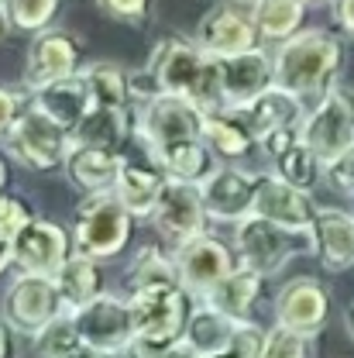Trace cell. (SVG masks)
Masks as SVG:
<instances>
[{
  "label": "cell",
  "mask_w": 354,
  "mask_h": 358,
  "mask_svg": "<svg viewBox=\"0 0 354 358\" xmlns=\"http://www.w3.org/2000/svg\"><path fill=\"white\" fill-rule=\"evenodd\" d=\"M330 320V289L316 275H293L275 293V324L316 338Z\"/></svg>",
  "instance_id": "obj_16"
},
{
  "label": "cell",
  "mask_w": 354,
  "mask_h": 358,
  "mask_svg": "<svg viewBox=\"0 0 354 358\" xmlns=\"http://www.w3.org/2000/svg\"><path fill=\"white\" fill-rule=\"evenodd\" d=\"M55 286H59V296H62V310L76 313L107 293V272L96 259H89L83 252H73V259L59 268Z\"/></svg>",
  "instance_id": "obj_25"
},
{
  "label": "cell",
  "mask_w": 354,
  "mask_h": 358,
  "mask_svg": "<svg viewBox=\"0 0 354 358\" xmlns=\"http://www.w3.org/2000/svg\"><path fill=\"white\" fill-rule=\"evenodd\" d=\"M10 245H14V268L28 275H59V268L76 252L73 231L48 217H35Z\"/></svg>",
  "instance_id": "obj_14"
},
{
  "label": "cell",
  "mask_w": 354,
  "mask_h": 358,
  "mask_svg": "<svg viewBox=\"0 0 354 358\" xmlns=\"http://www.w3.org/2000/svg\"><path fill=\"white\" fill-rule=\"evenodd\" d=\"M35 345H38V355H45V358H69L73 355V352L83 345L73 313H59L42 334L35 338Z\"/></svg>",
  "instance_id": "obj_36"
},
{
  "label": "cell",
  "mask_w": 354,
  "mask_h": 358,
  "mask_svg": "<svg viewBox=\"0 0 354 358\" xmlns=\"http://www.w3.org/2000/svg\"><path fill=\"white\" fill-rule=\"evenodd\" d=\"M172 266H176L179 286L193 293L196 300H207L241 262H237L234 245H227L214 234H203V238H193L172 248Z\"/></svg>",
  "instance_id": "obj_10"
},
{
  "label": "cell",
  "mask_w": 354,
  "mask_h": 358,
  "mask_svg": "<svg viewBox=\"0 0 354 358\" xmlns=\"http://www.w3.org/2000/svg\"><path fill=\"white\" fill-rule=\"evenodd\" d=\"M152 227L158 234V241L165 248H179L193 238H203L210 234V214H207V203H203V193L196 182H179L169 179L155 210H152Z\"/></svg>",
  "instance_id": "obj_9"
},
{
  "label": "cell",
  "mask_w": 354,
  "mask_h": 358,
  "mask_svg": "<svg viewBox=\"0 0 354 358\" xmlns=\"http://www.w3.org/2000/svg\"><path fill=\"white\" fill-rule=\"evenodd\" d=\"M131 90L134 100L152 96V93H169V96H182L196 103L203 114L223 110L217 59L207 55L196 45V38H182V35H165L155 42L145 76L141 80L131 76Z\"/></svg>",
  "instance_id": "obj_1"
},
{
  "label": "cell",
  "mask_w": 354,
  "mask_h": 358,
  "mask_svg": "<svg viewBox=\"0 0 354 358\" xmlns=\"http://www.w3.org/2000/svg\"><path fill=\"white\" fill-rule=\"evenodd\" d=\"M134 138L141 141V152H155L186 138H203V110L169 93L141 96L134 100Z\"/></svg>",
  "instance_id": "obj_7"
},
{
  "label": "cell",
  "mask_w": 354,
  "mask_h": 358,
  "mask_svg": "<svg viewBox=\"0 0 354 358\" xmlns=\"http://www.w3.org/2000/svg\"><path fill=\"white\" fill-rule=\"evenodd\" d=\"M165 282H179L176 266H172V252H165L162 241H148L134 252L131 266H128V289H141V286H165Z\"/></svg>",
  "instance_id": "obj_33"
},
{
  "label": "cell",
  "mask_w": 354,
  "mask_h": 358,
  "mask_svg": "<svg viewBox=\"0 0 354 358\" xmlns=\"http://www.w3.org/2000/svg\"><path fill=\"white\" fill-rule=\"evenodd\" d=\"M344 327H348V334H351V341H354V300L348 303V310H344Z\"/></svg>",
  "instance_id": "obj_49"
},
{
  "label": "cell",
  "mask_w": 354,
  "mask_h": 358,
  "mask_svg": "<svg viewBox=\"0 0 354 358\" xmlns=\"http://www.w3.org/2000/svg\"><path fill=\"white\" fill-rule=\"evenodd\" d=\"M251 21L262 35V45H282L307 24V0H251Z\"/></svg>",
  "instance_id": "obj_29"
},
{
  "label": "cell",
  "mask_w": 354,
  "mask_h": 358,
  "mask_svg": "<svg viewBox=\"0 0 354 358\" xmlns=\"http://www.w3.org/2000/svg\"><path fill=\"white\" fill-rule=\"evenodd\" d=\"M17 355V331L0 317V358H14Z\"/></svg>",
  "instance_id": "obj_45"
},
{
  "label": "cell",
  "mask_w": 354,
  "mask_h": 358,
  "mask_svg": "<svg viewBox=\"0 0 354 358\" xmlns=\"http://www.w3.org/2000/svg\"><path fill=\"white\" fill-rule=\"evenodd\" d=\"M203 141L217 155V162H237L258 145L255 134L248 131V124L241 121V114H234V110L203 114Z\"/></svg>",
  "instance_id": "obj_30"
},
{
  "label": "cell",
  "mask_w": 354,
  "mask_h": 358,
  "mask_svg": "<svg viewBox=\"0 0 354 358\" xmlns=\"http://www.w3.org/2000/svg\"><path fill=\"white\" fill-rule=\"evenodd\" d=\"M35 217L38 214H35V207L24 196H17V193H3L0 196V238L3 241H14Z\"/></svg>",
  "instance_id": "obj_38"
},
{
  "label": "cell",
  "mask_w": 354,
  "mask_h": 358,
  "mask_svg": "<svg viewBox=\"0 0 354 358\" xmlns=\"http://www.w3.org/2000/svg\"><path fill=\"white\" fill-rule=\"evenodd\" d=\"M134 217L114 193H93L83 196L73 210V245L96 262L117 259L134 238Z\"/></svg>",
  "instance_id": "obj_4"
},
{
  "label": "cell",
  "mask_w": 354,
  "mask_h": 358,
  "mask_svg": "<svg viewBox=\"0 0 354 358\" xmlns=\"http://www.w3.org/2000/svg\"><path fill=\"white\" fill-rule=\"evenodd\" d=\"M121 152H107V148H89V145H69V155L62 162V173L73 182V189L80 196L93 193H114V182L121 173Z\"/></svg>",
  "instance_id": "obj_23"
},
{
  "label": "cell",
  "mask_w": 354,
  "mask_h": 358,
  "mask_svg": "<svg viewBox=\"0 0 354 358\" xmlns=\"http://www.w3.org/2000/svg\"><path fill=\"white\" fill-rule=\"evenodd\" d=\"M7 268H14V245L0 238V275H3Z\"/></svg>",
  "instance_id": "obj_46"
},
{
  "label": "cell",
  "mask_w": 354,
  "mask_h": 358,
  "mask_svg": "<svg viewBox=\"0 0 354 358\" xmlns=\"http://www.w3.org/2000/svg\"><path fill=\"white\" fill-rule=\"evenodd\" d=\"M69 145H73V131L31 103L24 117L14 124V131L3 138V155L35 176H48L62 169Z\"/></svg>",
  "instance_id": "obj_6"
},
{
  "label": "cell",
  "mask_w": 354,
  "mask_h": 358,
  "mask_svg": "<svg viewBox=\"0 0 354 358\" xmlns=\"http://www.w3.org/2000/svg\"><path fill=\"white\" fill-rule=\"evenodd\" d=\"M59 3L62 0H3V10H7L10 28L38 35V31H48L52 21L59 17Z\"/></svg>",
  "instance_id": "obj_35"
},
{
  "label": "cell",
  "mask_w": 354,
  "mask_h": 358,
  "mask_svg": "<svg viewBox=\"0 0 354 358\" xmlns=\"http://www.w3.org/2000/svg\"><path fill=\"white\" fill-rule=\"evenodd\" d=\"M35 358H45V355H35Z\"/></svg>",
  "instance_id": "obj_54"
},
{
  "label": "cell",
  "mask_w": 354,
  "mask_h": 358,
  "mask_svg": "<svg viewBox=\"0 0 354 358\" xmlns=\"http://www.w3.org/2000/svg\"><path fill=\"white\" fill-rule=\"evenodd\" d=\"M258 179H262V173L241 169L234 162H221L210 176L200 182V193H203L210 221L237 224L244 217H251L255 214V196H258Z\"/></svg>",
  "instance_id": "obj_15"
},
{
  "label": "cell",
  "mask_w": 354,
  "mask_h": 358,
  "mask_svg": "<svg viewBox=\"0 0 354 358\" xmlns=\"http://www.w3.org/2000/svg\"><path fill=\"white\" fill-rule=\"evenodd\" d=\"M275 173L286 179V182H293V186H300V189H310L323 179V162L313 155V148H307L303 145V138L275 162Z\"/></svg>",
  "instance_id": "obj_34"
},
{
  "label": "cell",
  "mask_w": 354,
  "mask_h": 358,
  "mask_svg": "<svg viewBox=\"0 0 354 358\" xmlns=\"http://www.w3.org/2000/svg\"><path fill=\"white\" fill-rule=\"evenodd\" d=\"M80 69H83L80 35H73L66 28L38 31L28 45V55H24V90L35 93V90L48 87V83L80 76Z\"/></svg>",
  "instance_id": "obj_11"
},
{
  "label": "cell",
  "mask_w": 354,
  "mask_h": 358,
  "mask_svg": "<svg viewBox=\"0 0 354 358\" xmlns=\"http://www.w3.org/2000/svg\"><path fill=\"white\" fill-rule=\"evenodd\" d=\"M83 83L89 90V100L96 107H117V110H128L134 107V90H131V73L110 59H96L87 62L80 69Z\"/></svg>",
  "instance_id": "obj_32"
},
{
  "label": "cell",
  "mask_w": 354,
  "mask_h": 358,
  "mask_svg": "<svg viewBox=\"0 0 354 358\" xmlns=\"http://www.w3.org/2000/svg\"><path fill=\"white\" fill-rule=\"evenodd\" d=\"M275 87L296 93L307 107H316L344 69V42L327 28H303L289 42L272 48Z\"/></svg>",
  "instance_id": "obj_2"
},
{
  "label": "cell",
  "mask_w": 354,
  "mask_h": 358,
  "mask_svg": "<svg viewBox=\"0 0 354 358\" xmlns=\"http://www.w3.org/2000/svg\"><path fill=\"white\" fill-rule=\"evenodd\" d=\"M307 103L282 87H268L265 93H258L248 107L234 110L241 114V121L248 124V131L255 134V141H262L265 134L279 131V128H303L307 121Z\"/></svg>",
  "instance_id": "obj_22"
},
{
  "label": "cell",
  "mask_w": 354,
  "mask_h": 358,
  "mask_svg": "<svg viewBox=\"0 0 354 358\" xmlns=\"http://www.w3.org/2000/svg\"><path fill=\"white\" fill-rule=\"evenodd\" d=\"M10 193V159L0 152V196Z\"/></svg>",
  "instance_id": "obj_47"
},
{
  "label": "cell",
  "mask_w": 354,
  "mask_h": 358,
  "mask_svg": "<svg viewBox=\"0 0 354 358\" xmlns=\"http://www.w3.org/2000/svg\"><path fill=\"white\" fill-rule=\"evenodd\" d=\"M31 103L45 110L48 117H55L62 128H76L83 121V114L89 110V90L83 83V76H69V80H59V83H48V87L35 90L31 93Z\"/></svg>",
  "instance_id": "obj_31"
},
{
  "label": "cell",
  "mask_w": 354,
  "mask_h": 358,
  "mask_svg": "<svg viewBox=\"0 0 354 358\" xmlns=\"http://www.w3.org/2000/svg\"><path fill=\"white\" fill-rule=\"evenodd\" d=\"M310 245L327 272L354 268V214L341 207H320L310 227Z\"/></svg>",
  "instance_id": "obj_21"
},
{
  "label": "cell",
  "mask_w": 354,
  "mask_h": 358,
  "mask_svg": "<svg viewBox=\"0 0 354 358\" xmlns=\"http://www.w3.org/2000/svg\"><path fill=\"white\" fill-rule=\"evenodd\" d=\"M265 338H268V327L255 324V320H237L227 355L230 358H262V352H265Z\"/></svg>",
  "instance_id": "obj_40"
},
{
  "label": "cell",
  "mask_w": 354,
  "mask_h": 358,
  "mask_svg": "<svg viewBox=\"0 0 354 358\" xmlns=\"http://www.w3.org/2000/svg\"><path fill=\"white\" fill-rule=\"evenodd\" d=\"M316 200H313L310 189H300L293 182L279 176L275 169L262 173L258 179V196H255V214L268 217V221L282 224V227H293V231H310L316 221Z\"/></svg>",
  "instance_id": "obj_19"
},
{
  "label": "cell",
  "mask_w": 354,
  "mask_h": 358,
  "mask_svg": "<svg viewBox=\"0 0 354 358\" xmlns=\"http://www.w3.org/2000/svg\"><path fill=\"white\" fill-rule=\"evenodd\" d=\"M262 358H313V338L296 334V331H289L282 324H272Z\"/></svg>",
  "instance_id": "obj_37"
},
{
  "label": "cell",
  "mask_w": 354,
  "mask_h": 358,
  "mask_svg": "<svg viewBox=\"0 0 354 358\" xmlns=\"http://www.w3.org/2000/svg\"><path fill=\"white\" fill-rule=\"evenodd\" d=\"M307 3H323V0H307Z\"/></svg>",
  "instance_id": "obj_52"
},
{
  "label": "cell",
  "mask_w": 354,
  "mask_h": 358,
  "mask_svg": "<svg viewBox=\"0 0 354 358\" xmlns=\"http://www.w3.org/2000/svg\"><path fill=\"white\" fill-rule=\"evenodd\" d=\"M265 282H268V275H262V272H255V268H248V266H237L207 296V303L217 307L221 313H227L230 320H251L255 307L265 296Z\"/></svg>",
  "instance_id": "obj_27"
},
{
  "label": "cell",
  "mask_w": 354,
  "mask_h": 358,
  "mask_svg": "<svg viewBox=\"0 0 354 358\" xmlns=\"http://www.w3.org/2000/svg\"><path fill=\"white\" fill-rule=\"evenodd\" d=\"M234 327H237V320H230L227 313L210 307L207 300H196V307L189 313V324H186V334H182V345L189 352H196L200 358L227 355Z\"/></svg>",
  "instance_id": "obj_26"
},
{
  "label": "cell",
  "mask_w": 354,
  "mask_h": 358,
  "mask_svg": "<svg viewBox=\"0 0 354 358\" xmlns=\"http://www.w3.org/2000/svg\"><path fill=\"white\" fill-rule=\"evenodd\" d=\"M217 59V55H214ZM221 69V96L223 110H241L248 107L258 93L275 87V69H272V52L265 45L251 48V52H237V55H223L217 59Z\"/></svg>",
  "instance_id": "obj_18"
},
{
  "label": "cell",
  "mask_w": 354,
  "mask_h": 358,
  "mask_svg": "<svg viewBox=\"0 0 354 358\" xmlns=\"http://www.w3.org/2000/svg\"><path fill=\"white\" fill-rule=\"evenodd\" d=\"M323 182L344 200H354V145L334 155L330 162H323Z\"/></svg>",
  "instance_id": "obj_41"
},
{
  "label": "cell",
  "mask_w": 354,
  "mask_h": 358,
  "mask_svg": "<svg viewBox=\"0 0 354 358\" xmlns=\"http://www.w3.org/2000/svg\"><path fill=\"white\" fill-rule=\"evenodd\" d=\"M234 252L237 262L262 275H275L289 266L296 255H313L310 231H293L268 217H244L234 224Z\"/></svg>",
  "instance_id": "obj_5"
},
{
  "label": "cell",
  "mask_w": 354,
  "mask_h": 358,
  "mask_svg": "<svg viewBox=\"0 0 354 358\" xmlns=\"http://www.w3.org/2000/svg\"><path fill=\"white\" fill-rule=\"evenodd\" d=\"M69 358H117V355H107V352H100V348H89V345H80L76 352Z\"/></svg>",
  "instance_id": "obj_48"
},
{
  "label": "cell",
  "mask_w": 354,
  "mask_h": 358,
  "mask_svg": "<svg viewBox=\"0 0 354 358\" xmlns=\"http://www.w3.org/2000/svg\"><path fill=\"white\" fill-rule=\"evenodd\" d=\"M217 358H230V355H217Z\"/></svg>",
  "instance_id": "obj_53"
},
{
  "label": "cell",
  "mask_w": 354,
  "mask_h": 358,
  "mask_svg": "<svg viewBox=\"0 0 354 358\" xmlns=\"http://www.w3.org/2000/svg\"><path fill=\"white\" fill-rule=\"evenodd\" d=\"M28 107H31V90L3 87V83H0V141L14 131V124L24 117Z\"/></svg>",
  "instance_id": "obj_42"
},
{
  "label": "cell",
  "mask_w": 354,
  "mask_h": 358,
  "mask_svg": "<svg viewBox=\"0 0 354 358\" xmlns=\"http://www.w3.org/2000/svg\"><path fill=\"white\" fill-rule=\"evenodd\" d=\"M334 3V21H337V28L354 38V0H330Z\"/></svg>",
  "instance_id": "obj_44"
},
{
  "label": "cell",
  "mask_w": 354,
  "mask_h": 358,
  "mask_svg": "<svg viewBox=\"0 0 354 358\" xmlns=\"http://www.w3.org/2000/svg\"><path fill=\"white\" fill-rule=\"evenodd\" d=\"M196 45L207 52V55H237V52H251L262 45V35L251 21V10L241 7V3H214L203 21L196 24Z\"/></svg>",
  "instance_id": "obj_17"
},
{
  "label": "cell",
  "mask_w": 354,
  "mask_h": 358,
  "mask_svg": "<svg viewBox=\"0 0 354 358\" xmlns=\"http://www.w3.org/2000/svg\"><path fill=\"white\" fill-rule=\"evenodd\" d=\"M152 7L155 0H96V10L103 17H110L114 24H131V28H145L152 21Z\"/></svg>",
  "instance_id": "obj_39"
},
{
  "label": "cell",
  "mask_w": 354,
  "mask_h": 358,
  "mask_svg": "<svg viewBox=\"0 0 354 358\" xmlns=\"http://www.w3.org/2000/svg\"><path fill=\"white\" fill-rule=\"evenodd\" d=\"M169 179H179V182H203L217 169V155L207 148L203 138H186V141H172V145H162L155 152H148Z\"/></svg>",
  "instance_id": "obj_28"
},
{
  "label": "cell",
  "mask_w": 354,
  "mask_h": 358,
  "mask_svg": "<svg viewBox=\"0 0 354 358\" xmlns=\"http://www.w3.org/2000/svg\"><path fill=\"white\" fill-rule=\"evenodd\" d=\"M165 169L148 155H124L121 159V173H117V182H114V196L124 203V210L131 214L134 221H148L162 189H165Z\"/></svg>",
  "instance_id": "obj_20"
},
{
  "label": "cell",
  "mask_w": 354,
  "mask_h": 358,
  "mask_svg": "<svg viewBox=\"0 0 354 358\" xmlns=\"http://www.w3.org/2000/svg\"><path fill=\"white\" fill-rule=\"evenodd\" d=\"M73 320H76V331H80L83 345H89V348H100V352L117 355V358L131 348L134 317H131L128 296H121V293L96 296L83 310L73 313Z\"/></svg>",
  "instance_id": "obj_12"
},
{
  "label": "cell",
  "mask_w": 354,
  "mask_h": 358,
  "mask_svg": "<svg viewBox=\"0 0 354 358\" xmlns=\"http://www.w3.org/2000/svg\"><path fill=\"white\" fill-rule=\"evenodd\" d=\"M10 31V21H7V10H3V0H0V38Z\"/></svg>",
  "instance_id": "obj_50"
},
{
  "label": "cell",
  "mask_w": 354,
  "mask_h": 358,
  "mask_svg": "<svg viewBox=\"0 0 354 358\" xmlns=\"http://www.w3.org/2000/svg\"><path fill=\"white\" fill-rule=\"evenodd\" d=\"M62 310V296L55 286V275H28L17 272L3 293V310L0 317L24 338H38L45 327L59 317Z\"/></svg>",
  "instance_id": "obj_8"
},
{
  "label": "cell",
  "mask_w": 354,
  "mask_h": 358,
  "mask_svg": "<svg viewBox=\"0 0 354 358\" xmlns=\"http://www.w3.org/2000/svg\"><path fill=\"white\" fill-rule=\"evenodd\" d=\"M303 145L313 148L320 162H330L344 148L354 145V100L344 90H330L316 107L307 110V121L300 128Z\"/></svg>",
  "instance_id": "obj_13"
},
{
  "label": "cell",
  "mask_w": 354,
  "mask_h": 358,
  "mask_svg": "<svg viewBox=\"0 0 354 358\" xmlns=\"http://www.w3.org/2000/svg\"><path fill=\"white\" fill-rule=\"evenodd\" d=\"M131 303L134 338L152 345V348H172L182 341L189 313L196 307V296L186 293L179 282L165 286H141L124 293Z\"/></svg>",
  "instance_id": "obj_3"
},
{
  "label": "cell",
  "mask_w": 354,
  "mask_h": 358,
  "mask_svg": "<svg viewBox=\"0 0 354 358\" xmlns=\"http://www.w3.org/2000/svg\"><path fill=\"white\" fill-rule=\"evenodd\" d=\"M296 141H300V128H279V131L265 134V138L258 141V148L265 152L268 159H275V162H279V159H282V155H286V152L296 145Z\"/></svg>",
  "instance_id": "obj_43"
},
{
  "label": "cell",
  "mask_w": 354,
  "mask_h": 358,
  "mask_svg": "<svg viewBox=\"0 0 354 358\" xmlns=\"http://www.w3.org/2000/svg\"><path fill=\"white\" fill-rule=\"evenodd\" d=\"M128 138H134V107L117 110V107H96V103H89L83 121L73 128V145L107 148V152H121Z\"/></svg>",
  "instance_id": "obj_24"
},
{
  "label": "cell",
  "mask_w": 354,
  "mask_h": 358,
  "mask_svg": "<svg viewBox=\"0 0 354 358\" xmlns=\"http://www.w3.org/2000/svg\"><path fill=\"white\" fill-rule=\"evenodd\" d=\"M227 3H251V0H227Z\"/></svg>",
  "instance_id": "obj_51"
}]
</instances>
